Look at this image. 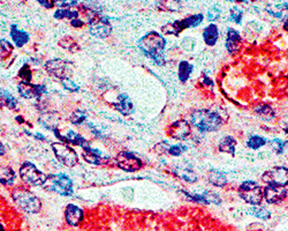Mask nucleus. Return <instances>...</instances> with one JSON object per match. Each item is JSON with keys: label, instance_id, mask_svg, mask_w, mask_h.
<instances>
[{"label": "nucleus", "instance_id": "f257e3e1", "mask_svg": "<svg viewBox=\"0 0 288 231\" xmlns=\"http://www.w3.org/2000/svg\"><path fill=\"white\" fill-rule=\"evenodd\" d=\"M165 45H166V41L157 31H151L139 41V47L144 51V54H146L159 65H163L165 62L163 57Z\"/></svg>", "mask_w": 288, "mask_h": 231}, {"label": "nucleus", "instance_id": "f03ea898", "mask_svg": "<svg viewBox=\"0 0 288 231\" xmlns=\"http://www.w3.org/2000/svg\"><path fill=\"white\" fill-rule=\"evenodd\" d=\"M192 122L201 132H213L220 128L221 118L210 110H197L192 115Z\"/></svg>", "mask_w": 288, "mask_h": 231}, {"label": "nucleus", "instance_id": "7ed1b4c3", "mask_svg": "<svg viewBox=\"0 0 288 231\" xmlns=\"http://www.w3.org/2000/svg\"><path fill=\"white\" fill-rule=\"evenodd\" d=\"M12 197L15 204L27 213H38L41 211V200L36 195L24 188H16L13 191Z\"/></svg>", "mask_w": 288, "mask_h": 231}, {"label": "nucleus", "instance_id": "20e7f679", "mask_svg": "<svg viewBox=\"0 0 288 231\" xmlns=\"http://www.w3.org/2000/svg\"><path fill=\"white\" fill-rule=\"evenodd\" d=\"M20 176L24 183L31 186H42L48 180L47 174L38 170L36 166L30 162H24L20 167Z\"/></svg>", "mask_w": 288, "mask_h": 231}, {"label": "nucleus", "instance_id": "39448f33", "mask_svg": "<svg viewBox=\"0 0 288 231\" xmlns=\"http://www.w3.org/2000/svg\"><path fill=\"white\" fill-rule=\"evenodd\" d=\"M239 194L250 205H259L263 200V190L256 181L245 180L239 188Z\"/></svg>", "mask_w": 288, "mask_h": 231}, {"label": "nucleus", "instance_id": "423d86ee", "mask_svg": "<svg viewBox=\"0 0 288 231\" xmlns=\"http://www.w3.org/2000/svg\"><path fill=\"white\" fill-rule=\"evenodd\" d=\"M45 69H47L48 74L61 80V81L69 80L73 73L71 62L62 60V59H52V60H48L45 64Z\"/></svg>", "mask_w": 288, "mask_h": 231}, {"label": "nucleus", "instance_id": "0eeeda50", "mask_svg": "<svg viewBox=\"0 0 288 231\" xmlns=\"http://www.w3.org/2000/svg\"><path fill=\"white\" fill-rule=\"evenodd\" d=\"M52 149L55 157L59 162H61L64 166L72 168L79 163V156L75 150L72 147L66 145L64 142H54L52 143Z\"/></svg>", "mask_w": 288, "mask_h": 231}, {"label": "nucleus", "instance_id": "6e6552de", "mask_svg": "<svg viewBox=\"0 0 288 231\" xmlns=\"http://www.w3.org/2000/svg\"><path fill=\"white\" fill-rule=\"evenodd\" d=\"M203 19H204V17H203L202 14H194V15L186 17V19L174 21L173 23H167L166 26L161 28V30H163V33L165 34L178 35L179 33H181L182 30L187 29V28L198 26V24L203 21Z\"/></svg>", "mask_w": 288, "mask_h": 231}, {"label": "nucleus", "instance_id": "1a4fd4ad", "mask_svg": "<svg viewBox=\"0 0 288 231\" xmlns=\"http://www.w3.org/2000/svg\"><path fill=\"white\" fill-rule=\"evenodd\" d=\"M117 166L127 173H135L141 169L142 161L131 152H121L115 157Z\"/></svg>", "mask_w": 288, "mask_h": 231}, {"label": "nucleus", "instance_id": "9d476101", "mask_svg": "<svg viewBox=\"0 0 288 231\" xmlns=\"http://www.w3.org/2000/svg\"><path fill=\"white\" fill-rule=\"evenodd\" d=\"M262 180L270 185H277V186L283 187L286 186L288 185V169L284 167L273 168L263 174Z\"/></svg>", "mask_w": 288, "mask_h": 231}, {"label": "nucleus", "instance_id": "9b49d317", "mask_svg": "<svg viewBox=\"0 0 288 231\" xmlns=\"http://www.w3.org/2000/svg\"><path fill=\"white\" fill-rule=\"evenodd\" d=\"M51 181L50 188L60 195H71L73 193V183L71 178L64 173L54 174L48 177Z\"/></svg>", "mask_w": 288, "mask_h": 231}, {"label": "nucleus", "instance_id": "f8f14e48", "mask_svg": "<svg viewBox=\"0 0 288 231\" xmlns=\"http://www.w3.org/2000/svg\"><path fill=\"white\" fill-rule=\"evenodd\" d=\"M90 33L95 37L105 38L110 36V34L112 33V24L107 17L97 15L90 22Z\"/></svg>", "mask_w": 288, "mask_h": 231}, {"label": "nucleus", "instance_id": "ddd939ff", "mask_svg": "<svg viewBox=\"0 0 288 231\" xmlns=\"http://www.w3.org/2000/svg\"><path fill=\"white\" fill-rule=\"evenodd\" d=\"M17 90L24 99H36V97H40L42 94L47 92V88H45L44 85H33L30 82H21L17 86Z\"/></svg>", "mask_w": 288, "mask_h": 231}, {"label": "nucleus", "instance_id": "4468645a", "mask_svg": "<svg viewBox=\"0 0 288 231\" xmlns=\"http://www.w3.org/2000/svg\"><path fill=\"white\" fill-rule=\"evenodd\" d=\"M167 133L171 138L177 140H184L191 134V125L187 120H178L170 125L167 128Z\"/></svg>", "mask_w": 288, "mask_h": 231}, {"label": "nucleus", "instance_id": "2eb2a0df", "mask_svg": "<svg viewBox=\"0 0 288 231\" xmlns=\"http://www.w3.org/2000/svg\"><path fill=\"white\" fill-rule=\"evenodd\" d=\"M287 195V190L283 186L277 185H268L264 188V197L269 204H278L283 201Z\"/></svg>", "mask_w": 288, "mask_h": 231}, {"label": "nucleus", "instance_id": "dca6fc26", "mask_svg": "<svg viewBox=\"0 0 288 231\" xmlns=\"http://www.w3.org/2000/svg\"><path fill=\"white\" fill-rule=\"evenodd\" d=\"M83 157L87 162L96 164V166H100V164L106 163L108 161V157L104 156L98 149L91 148L90 145H88L83 148Z\"/></svg>", "mask_w": 288, "mask_h": 231}, {"label": "nucleus", "instance_id": "f3484780", "mask_svg": "<svg viewBox=\"0 0 288 231\" xmlns=\"http://www.w3.org/2000/svg\"><path fill=\"white\" fill-rule=\"evenodd\" d=\"M65 216H66V221H67L69 226L76 227L82 222L83 212H82V209H81L80 207H77L76 205L71 204L66 207Z\"/></svg>", "mask_w": 288, "mask_h": 231}, {"label": "nucleus", "instance_id": "a211bd4d", "mask_svg": "<svg viewBox=\"0 0 288 231\" xmlns=\"http://www.w3.org/2000/svg\"><path fill=\"white\" fill-rule=\"evenodd\" d=\"M113 106L115 108V110H118L119 113L124 116H129L133 114V111H134V106H133L132 100L129 99V96L126 95V94L119 95L117 102H114Z\"/></svg>", "mask_w": 288, "mask_h": 231}, {"label": "nucleus", "instance_id": "6ab92c4d", "mask_svg": "<svg viewBox=\"0 0 288 231\" xmlns=\"http://www.w3.org/2000/svg\"><path fill=\"white\" fill-rule=\"evenodd\" d=\"M241 47V36L235 29L227 30V38H226V48L231 55L237 54L239 49Z\"/></svg>", "mask_w": 288, "mask_h": 231}, {"label": "nucleus", "instance_id": "aec40b11", "mask_svg": "<svg viewBox=\"0 0 288 231\" xmlns=\"http://www.w3.org/2000/svg\"><path fill=\"white\" fill-rule=\"evenodd\" d=\"M54 133H55V136L60 139L64 143L68 142V143H72V145L81 146L82 148H84V147L89 145V142H88L87 140L83 138V136H81L80 134H77V133L73 132V131H69L68 134H66V135H61L60 133H59V131H57V129H54Z\"/></svg>", "mask_w": 288, "mask_h": 231}, {"label": "nucleus", "instance_id": "412c9836", "mask_svg": "<svg viewBox=\"0 0 288 231\" xmlns=\"http://www.w3.org/2000/svg\"><path fill=\"white\" fill-rule=\"evenodd\" d=\"M10 37L17 48H22L23 45H26L28 42H29V34L26 33V31L19 29V27L16 26L15 23H13L10 26Z\"/></svg>", "mask_w": 288, "mask_h": 231}, {"label": "nucleus", "instance_id": "4be33fe9", "mask_svg": "<svg viewBox=\"0 0 288 231\" xmlns=\"http://www.w3.org/2000/svg\"><path fill=\"white\" fill-rule=\"evenodd\" d=\"M266 10L271 14L272 16L278 17L279 20H284L288 17V2L283 3H271L266 6Z\"/></svg>", "mask_w": 288, "mask_h": 231}, {"label": "nucleus", "instance_id": "5701e85b", "mask_svg": "<svg viewBox=\"0 0 288 231\" xmlns=\"http://www.w3.org/2000/svg\"><path fill=\"white\" fill-rule=\"evenodd\" d=\"M218 36H219V34H218V27L215 23H211L210 26L206 27L204 29V33H203L204 42L208 45H210V47H212V45L217 43Z\"/></svg>", "mask_w": 288, "mask_h": 231}, {"label": "nucleus", "instance_id": "b1692460", "mask_svg": "<svg viewBox=\"0 0 288 231\" xmlns=\"http://www.w3.org/2000/svg\"><path fill=\"white\" fill-rule=\"evenodd\" d=\"M15 179V173L10 167L0 166V183L2 185H12Z\"/></svg>", "mask_w": 288, "mask_h": 231}, {"label": "nucleus", "instance_id": "393cba45", "mask_svg": "<svg viewBox=\"0 0 288 231\" xmlns=\"http://www.w3.org/2000/svg\"><path fill=\"white\" fill-rule=\"evenodd\" d=\"M235 146H237V140L233 136H225L219 142V150L223 153H228L231 155H234Z\"/></svg>", "mask_w": 288, "mask_h": 231}, {"label": "nucleus", "instance_id": "a878e982", "mask_svg": "<svg viewBox=\"0 0 288 231\" xmlns=\"http://www.w3.org/2000/svg\"><path fill=\"white\" fill-rule=\"evenodd\" d=\"M16 104L17 101L15 100V97L10 95L6 90L0 89V108L7 107L9 109H16Z\"/></svg>", "mask_w": 288, "mask_h": 231}, {"label": "nucleus", "instance_id": "bb28decb", "mask_svg": "<svg viewBox=\"0 0 288 231\" xmlns=\"http://www.w3.org/2000/svg\"><path fill=\"white\" fill-rule=\"evenodd\" d=\"M255 113L264 120H271L275 118V111L268 104H259L255 108Z\"/></svg>", "mask_w": 288, "mask_h": 231}, {"label": "nucleus", "instance_id": "cd10ccee", "mask_svg": "<svg viewBox=\"0 0 288 231\" xmlns=\"http://www.w3.org/2000/svg\"><path fill=\"white\" fill-rule=\"evenodd\" d=\"M192 72V66L189 64L188 61H181L179 64V79L181 80L182 82H186L189 79Z\"/></svg>", "mask_w": 288, "mask_h": 231}, {"label": "nucleus", "instance_id": "c85d7f7f", "mask_svg": "<svg viewBox=\"0 0 288 231\" xmlns=\"http://www.w3.org/2000/svg\"><path fill=\"white\" fill-rule=\"evenodd\" d=\"M209 180L212 185H215V186H220V187L224 186V185H226L227 183L226 177L224 176V173H221L220 171H217V170L210 171Z\"/></svg>", "mask_w": 288, "mask_h": 231}, {"label": "nucleus", "instance_id": "c756f323", "mask_svg": "<svg viewBox=\"0 0 288 231\" xmlns=\"http://www.w3.org/2000/svg\"><path fill=\"white\" fill-rule=\"evenodd\" d=\"M54 17L55 19H66L67 17V19L75 20L79 19V12L72 8H61L54 13Z\"/></svg>", "mask_w": 288, "mask_h": 231}, {"label": "nucleus", "instance_id": "7c9ffc66", "mask_svg": "<svg viewBox=\"0 0 288 231\" xmlns=\"http://www.w3.org/2000/svg\"><path fill=\"white\" fill-rule=\"evenodd\" d=\"M177 174L184 180L189 181V183H194V181L197 180V176L191 169H187V168H178Z\"/></svg>", "mask_w": 288, "mask_h": 231}, {"label": "nucleus", "instance_id": "2f4dec72", "mask_svg": "<svg viewBox=\"0 0 288 231\" xmlns=\"http://www.w3.org/2000/svg\"><path fill=\"white\" fill-rule=\"evenodd\" d=\"M13 45L6 40H0V61L8 58L13 52Z\"/></svg>", "mask_w": 288, "mask_h": 231}, {"label": "nucleus", "instance_id": "473e14b6", "mask_svg": "<svg viewBox=\"0 0 288 231\" xmlns=\"http://www.w3.org/2000/svg\"><path fill=\"white\" fill-rule=\"evenodd\" d=\"M249 213H250L251 215L256 216V218L262 219V220H268L270 216H271L270 212L264 207H252L249 209Z\"/></svg>", "mask_w": 288, "mask_h": 231}, {"label": "nucleus", "instance_id": "72a5a7b5", "mask_svg": "<svg viewBox=\"0 0 288 231\" xmlns=\"http://www.w3.org/2000/svg\"><path fill=\"white\" fill-rule=\"evenodd\" d=\"M265 142L266 141L264 138H261V136H258V135H252L251 138H249L247 145L249 148H251V149H258L264 146Z\"/></svg>", "mask_w": 288, "mask_h": 231}, {"label": "nucleus", "instance_id": "f704fd0d", "mask_svg": "<svg viewBox=\"0 0 288 231\" xmlns=\"http://www.w3.org/2000/svg\"><path fill=\"white\" fill-rule=\"evenodd\" d=\"M86 118H87V116H86V114L83 113V111L76 110L71 115V118L69 119H71V121L73 122V124L79 125V124H82V122L86 120Z\"/></svg>", "mask_w": 288, "mask_h": 231}, {"label": "nucleus", "instance_id": "c9c22d12", "mask_svg": "<svg viewBox=\"0 0 288 231\" xmlns=\"http://www.w3.org/2000/svg\"><path fill=\"white\" fill-rule=\"evenodd\" d=\"M65 38H66V41L68 42V43H66V42H64V41L61 40L60 42H59V44H60L62 48L67 49V50H71L72 52H75V50H77V49H79V47H77L76 42L74 41L72 37H65Z\"/></svg>", "mask_w": 288, "mask_h": 231}, {"label": "nucleus", "instance_id": "e433bc0d", "mask_svg": "<svg viewBox=\"0 0 288 231\" xmlns=\"http://www.w3.org/2000/svg\"><path fill=\"white\" fill-rule=\"evenodd\" d=\"M19 75H20L21 79L24 80V82H30V80H31V71H30L29 65L24 64L22 66V68L20 69Z\"/></svg>", "mask_w": 288, "mask_h": 231}, {"label": "nucleus", "instance_id": "4c0bfd02", "mask_svg": "<svg viewBox=\"0 0 288 231\" xmlns=\"http://www.w3.org/2000/svg\"><path fill=\"white\" fill-rule=\"evenodd\" d=\"M270 145H271L272 149L275 150L277 154H283L284 153V141L280 139H275L272 140L271 142H270Z\"/></svg>", "mask_w": 288, "mask_h": 231}, {"label": "nucleus", "instance_id": "58836bf2", "mask_svg": "<svg viewBox=\"0 0 288 231\" xmlns=\"http://www.w3.org/2000/svg\"><path fill=\"white\" fill-rule=\"evenodd\" d=\"M242 19V10L238 7H233L231 9V20L234 21L235 23H240Z\"/></svg>", "mask_w": 288, "mask_h": 231}, {"label": "nucleus", "instance_id": "ea45409f", "mask_svg": "<svg viewBox=\"0 0 288 231\" xmlns=\"http://www.w3.org/2000/svg\"><path fill=\"white\" fill-rule=\"evenodd\" d=\"M185 146H181V145H174V146H171L170 149H168V153L171 154V155L173 156H179L181 155L182 153H184V150H186Z\"/></svg>", "mask_w": 288, "mask_h": 231}, {"label": "nucleus", "instance_id": "a19ab883", "mask_svg": "<svg viewBox=\"0 0 288 231\" xmlns=\"http://www.w3.org/2000/svg\"><path fill=\"white\" fill-rule=\"evenodd\" d=\"M220 15V9H219V7L218 6H213L211 9L209 10V13H208V19L210 21H213V20H217L218 17H219Z\"/></svg>", "mask_w": 288, "mask_h": 231}, {"label": "nucleus", "instance_id": "79ce46f5", "mask_svg": "<svg viewBox=\"0 0 288 231\" xmlns=\"http://www.w3.org/2000/svg\"><path fill=\"white\" fill-rule=\"evenodd\" d=\"M62 86L65 87L67 90H71V92H77L79 90V87H77L75 83H74L71 79L69 80H64V81H61Z\"/></svg>", "mask_w": 288, "mask_h": 231}, {"label": "nucleus", "instance_id": "37998d69", "mask_svg": "<svg viewBox=\"0 0 288 231\" xmlns=\"http://www.w3.org/2000/svg\"><path fill=\"white\" fill-rule=\"evenodd\" d=\"M84 24V22L82 20L80 19H75V20H72V26L73 27H76V28H81Z\"/></svg>", "mask_w": 288, "mask_h": 231}, {"label": "nucleus", "instance_id": "c03bdc74", "mask_svg": "<svg viewBox=\"0 0 288 231\" xmlns=\"http://www.w3.org/2000/svg\"><path fill=\"white\" fill-rule=\"evenodd\" d=\"M38 2H40L41 5H43L44 7H47V8H51V7L54 6L53 3H55V1H44V0H40Z\"/></svg>", "mask_w": 288, "mask_h": 231}, {"label": "nucleus", "instance_id": "a18cd8bd", "mask_svg": "<svg viewBox=\"0 0 288 231\" xmlns=\"http://www.w3.org/2000/svg\"><path fill=\"white\" fill-rule=\"evenodd\" d=\"M5 153H6L5 146H3V145H2V142L0 141V156H1V155H5Z\"/></svg>", "mask_w": 288, "mask_h": 231}, {"label": "nucleus", "instance_id": "49530a36", "mask_svg": "<svg viewBox=\"0 0 288 231\" xmlns=\"http://www.w3.org/2000/svg\"><path fill=\"white\" fill-rule=\"evenodd\" d=\"M284 152H288V141L284 142Z\"/></svg>", "mask_w": 288, "mask_h": 231}, {"label": "nucleus", "instance_id": "de8ad7c7", "mask_svg": "<svg viewBox=\"0 0 288 231\" xmlns=\"http://www.w3.org/2000/svg\"><path fill=\"white\" fill-rule=\"evenodd\" d=\"M284 29L288 31V17L285 20V23H284Z\"/></svg>", "mask_w": 288, "mask_h": 231}, {"label": "nucleus", "instance_id": "09e8293b", "mask_svg": "<svg viewBox=\"0 0 288 231\" xmlns=\"http://www.w3.org/2000/svg\"><path fill=\"white\" fill-rule=\"evenodd\" d=\"M0 231H5V230H3V228H2V226H1V225H0Z\"/></svg>", "mask_w": 288, "mask_h": 231}, {"label": "nucleus", "instance_id": "8fccbe9b", "mask_svg": "<svg viewBox=\"0 0 288 231\" xmlns=\"http://www.w3.org/2000/svg\"><path fill=\"white\" fill-rule=\"evenodd\" d=\"M285 132H286L287 134H288V127H287V128H285Z\"/></svg>", "mask_w": 288, "mask_h": 231}]
</instances>
